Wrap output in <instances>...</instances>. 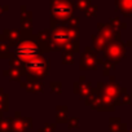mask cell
<instances>
[{"mask_svg":"<svg viewBox=\"0 0 132 132\" xmlns=\"http://www.w3.org/2000/svg\"><path fill=\"white\" fill-rule=\"evenodd\" d=\"M18 52L23 57H30V56L32 57L36 53V47L34 44H23L18 48Z\"/></svg>","mask_w":132,"mask_h":132,"instance_id":"cell-1","label":"cell"}]
</instances>
